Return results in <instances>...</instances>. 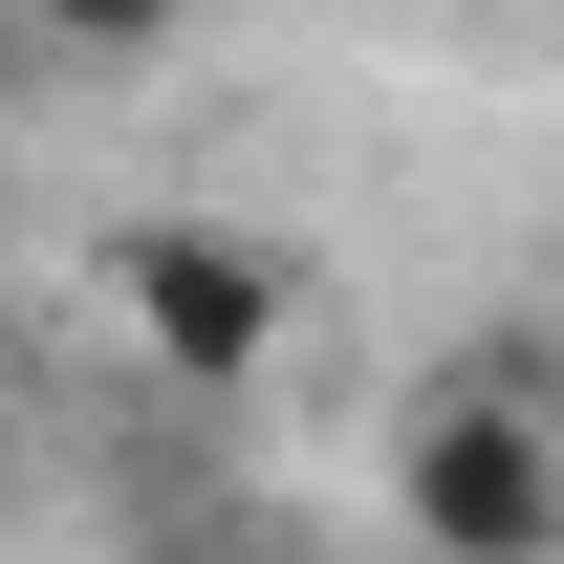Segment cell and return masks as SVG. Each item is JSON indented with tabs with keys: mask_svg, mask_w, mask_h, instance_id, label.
<instances>
[{
	"mask_svg": "<svg viewBox=\"0 0 564 564\" xmlns=\"http://www.w3.org/2000/svg\"><path fill=\"white\" fill-rule=\"evenodd\" d=\"M391 521L413 564H564V369L478 348L391 413Z\"/></svg>",
	"mask_w": 564,
	"mask_h": 564,
	"instance_id": "obj_1",
	"label": "cell"
},
{
	"mask_svg": "<svg viewBox=\"0 0 564 564\" xmlns=\"http://www.w3.org/2000/svg\"><path fill=\"white\" fill-rule=\"evenodd\" d=\"M0 499H22V478H0Z\"/></svg>",
	"mask_w": 564,
	"mask_h": 564,
	"instance_id": "obj_6",
	"label": "cell"
},
{
	"mask_svg": "<svg viewBox=\"0 0 564 564\" xmlns=\"http://www.w3.org/2000/svg\"><path fill=\"white\" fill-rule=\"evenodd\" d=\"M0 413H22V326H0Z\"/></svg>",
	"mask_w": 564,
	"mask_h": 564,
	"instance_id": "obj_5",
	"label": "cell"
},
{
	"mask_svg": "<svg viewBox=\"0 0 564 564\" xmlns=\"http://www.w3.org/2000/svg\"><path fill=\"white\" fill-rule=\"evenodd\" d=\"M22 44H44V66H174L196 0H22Z\"/></svg>",
	"mask_w": 564,
	"mask_h": 564,
	"instance_id": "obj_3",
	"label": "cell"
},
{
	"mask_svg": "<svg viewBox=\"0 0 564 564\" xmlns=\"http://www.w3.org/2000/svg\"><path fill=\"white\" fill-rule=\"evenodd\" d=\"M109 326H131L174 391H261L282 369V326H304V261H282L261 217H109Z\"/></svg>",
	"mask_w": 564,
	"mask_h": 564,
	"instance_id": "obj_2",
	"label": "cell"
},
{
	"mask_svg": "<svg viewBox=\"0 0 564 564\" xmlns=\"http://www.w3.org/2000/svg\"><path fill=\"white\" fill-rule=\"evenodd\" d=\"M22 66H44V44H22V0H0V87H22Z\"/></svg>",
	"mask_w": 564,
	"mask_h": 564,
	"instance_id": "obj_4",
	"label": "cell"
}]
</instances>
